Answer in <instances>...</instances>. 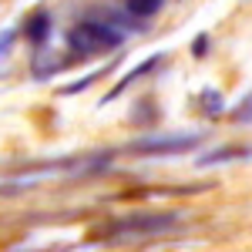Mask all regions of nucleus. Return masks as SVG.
<instances>
[{
  "label": "nucleus",
  "mask_w": 252,
  "mask_h": 252,
  "mask_svg": "<svg viewBox=\"0 0 252 252\" xmlns=\"http://www.w3.org/2000/svg\"><path fill=\"white\" fill-rule=\"evenodd\" d=\"M202 135H158V138H141L135 145H128V155H185L198 148Z\"/></svg>",
  "instance_id": "f03ea898"
},
{
  "label": "nucleus",
  "mask_w": 252,
  "mask_h": 252,
  "mask_svg": "<svg viewBox=\"0 0 252 252\" xmlns=\"http://www.w3.org/2000/svg\"><path fill=\"white\" fill-rule=\"evenodd\" d=\"M252 158V148H242V145H225V148H215L209 155L198 158V168H209V165H225V161H246Z\"/></svg>",
  "instance_id": "20e7f679"
},
{
  "label": "nucleus",
  "mask_w": 252,
  "mask_h": 252,
  "mask_svg": "<svg viewBox=\"0 0 252 252\" xmlns=\"http://www.w3.org/2000/svg\"><path fill=\"white\" fill-rule=\"evenodd\" d=\"M232 121L235 125H252V91L232 108Z\"/></svg>",
  "instance_id": "6e6552de"
},
{
  "label": "nucleus",
  "mask_w": 252,
  "mask_h": 252,
  "mask_svg": "<svg viewBox=\"0 0 252 252\" xmlns=\"http://www.w3.org/2000/svg\"><path fill=\"white\" fill-rule=\"evenodd\" d=\"M202 111L209 118L222 115V94H219V91H202Z\"/></svg>",
  "instance_id": "1a4fd4ad"
},
{
  "label": "nucleus",
  "mask_w": 252,
  "mask_h": 252,
  "mask_svg": "<svg viewBox=\"0 0 252 252\" xmlns=\"http://www.w3.org/2000/svg\"><path fill=\"white\" fill-rule=\"evenodd\" d=\"M71 47L81 51V54H94V51H111L121 44V31L111 27V24H101V20H88V24H81L71 31Z\"/></svg>",
  "instance_id": "f257e3e1"
},
{
  "label": "nucleus",
  "mask_w": 252,
  "mask_h": 252,
  "mask_svg": "<svg viewBox=\"0 0 252 252\" xmlns=\"http://www.w3.org/2000/svg\"><path fill=\"white\" fill-rule=\"evenodd\" d=\"M125 10L131 17H155L161 10V0H125Z\"/></svg>",
  "instance_id": "423d86ee"
},
{
  "label": "nucleus",
  "mask_w": 252,
  "mask_h": 252,
  "mask_svg": "<svg viewBox=\"0 0 252 252\" xmlns=\"http://www.w3.org/2000/svg\"><path fill=\"white\" fill-rule=\"evenodd\" d=\"M178 215L165 212V215H131V219H121V225L115 229V235H161L175 229Z\"/></svg>",
  "instance_id": "7ed1b4c3"
},
{
  "label": "nucleus",
  "mask_w": 252,
  "mask_h": 252,
  "mask_svg": "<svg viewBox=\"0 0 252 252\" xmlns=\"http://www.w3.org/2000/svg\"><path fill=\"white\" fill-rule=\"evenodd\" d=\"M47 31H51V17L47 14H37V17L27 20V37L34 40V44H40V40L47 37Z\"/></svg>",
  "instance_id": "0eeeda50"
},
{
  "label": "nucleus",
  "mask_w": 252,
  "mask_h": 252,
  "mask_svg": "<svg viewBox=\"0 0 252 252\" xmlns=\"http://www.w3.org/2000/svg\"><path fill=\"white\" fill-rule=\"evenodd\" d=\"M158 61H161V58H158V54H155V58H148V61H145V64H141L138 71H131V74H125V78H121V81H118V84H115V91H111V94H108V97H118V94H121V91H125V88H128V84H131V81L145 78L148 71H155V67H158Z\"/></svg>",
  "instance_id": "39448f33"
}]
</instances>
